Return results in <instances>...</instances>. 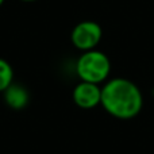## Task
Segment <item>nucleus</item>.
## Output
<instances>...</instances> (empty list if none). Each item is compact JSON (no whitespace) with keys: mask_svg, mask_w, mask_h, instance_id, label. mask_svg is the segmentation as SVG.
<instances>
[{"mask_svg":"<svg viewBox=\"0 0 154 154\" xmlns=\"http://www.w3.org/2000/svg\"><path fill=\"white\" fill-rule=\"evenodd\" d=\"M103 38V29L97 22L84 20L77 23L70 32V41L76 49L89 51L97 48Z\"/></svg>","mask_w":154,"mask_h":154,"instance_id":"obj_3","label":"nucleus"},{"mask_svg":"<svg viewBox=\"0 0 154 154\" xmlns=\"http://www.w3.org/2000/svg\"><path fill=\"white\" fill-rule=\"evenodd\" d=\"M4 95V101L10 108L15 109V111H20L29 104L30 95L27 89L20 84H12L3 92Z\"/></svg>","mask_w":154,"mask_h":154,"instance_id":"obj_5","label":"nucleus"},{"mask_svg":"<svg viewBox=\"0 0 154 154\" xmlns=\"http://www.w3.org/2000/svg\"><path fill=\"white\" fill-rule=\"evenodd\" d=\"M20 2H24V3H31V2H37V0H20Z\"/></svg>","mask_w":154,"mask_h":154,"instance_id":"obj_7","label":"nucleus"},{"mask_svg":"<svg viewBox=\"0 0 154 154\" xmlns=\"http://www.w3.org/2000/svg\"><path fill=\"white\" fill-rule=\"evenodd\" d=\"M14 82V69L4 58H0V92H4Z\"/></svg>","mask_w":154,"mask_h":154,"instance_id":"obj_6","label":"nucleus"},{"mask_svg":"<svg viewBox=\"0 0 154 154\" xmlns=\"http://www.w3.org/2000/svg\"><path fill=\"white\" fill-rule=\"evenodd\" d=\"M72 99L80 108L92 109L101 103V87L93 82L80 81L73 89Z\"/></svg>","mask_w":154,"mask_h":154,"instance_id":"obj_4","label":"nucleus"},{"mask_svg":"<svg viewBox=\"0 0 154 154\" xmlns=\"http://www.w3.org/2000/svg\"><path fill=\"white\" fill-rule=\"evenodd\" d=\"M100 106L111 116L128 120L142 111L143 95L134 81L125 77H114L101 87Z\"/></svg>","mask_w":154,"mask_h":154,"instance_id":"obj_1","label":"nucleus"},{"mask_svg":"<svg viewBox=\"0 0 154 154\" xmlns=\"http://www.w3.org/2000/svg\"><path fill=\"white\" fill-rule=\"evenodd\" d=\"M76 73L80 81L99 84L106 82L111 73V61L103 51L93 49L82 51L76 61Z\"/></svg>","mask_w":154,"mask_h":154,"instance_id":"obj_2","label":"nucleus"},{"mask_svg":"<svg viewBox=\"0 0 154 154\" xmlns=\"http://www.w3.org/2000/svg\"><path fill=\"white\" fill-rule=\"evenodd\" d=\"M4 2H5V0H0V7L3 5V3H4Z\"/></svg>","mask_w":154,"mask_h":154,"instance_id":"obj_8","label":"nucleus"}]
</instances>
